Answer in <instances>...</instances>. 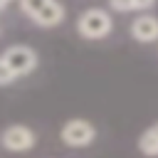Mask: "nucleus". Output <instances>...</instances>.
Returning a JSON list of instances; mask_svg holds the SVG:
<instances>
[{"instance_id":"1","label":"nucleus","mask_w":158,"mask_h":158,"mask_svg":"<svg viewBox=\"0 0 158 158\" xmlns=\"http://www.w3.org/2000/svg\"><path fill=\"white\" fill-rule=\"evenodd\" d=\"M40 57L30 44H12L0 57V86H10L15 79L27 77L37 69Z\"/></svg>"},{"instance_id":"2","label":"nucleus","mask_w":158,"mask_h":158,"mask_svg":"<svg viewBox=\"0 0 158 158\" xmlns=\"http://www.w3.org/2000/svg\"><path fill=\"white\" fill-rule=\"evenodd\" d=\"M111 30H114V20L101 7H89L77 20V32L84 40H104L106 35H111Z\"/></svg>"},{"instance_id":"3","label":"nucleus","mask_w":158,"mask_h":158,"mask_svg":"<svg viewBox=\"0 0 158 158\" xmlns=\"http://www.w3.org/2000/svg\"><path fill=\"white\" fill-rule=\"evenodd\" d=\"M59 138H62V143L69 146V148H86V146L94 143L96 128H94V123L86 121V118H69V121L62 126Z\"/></svg>"},{"instance_id":"4","label":"nucleus","mask_w":158,"mask_h":158,"mask_svg":"<svg viewBox=\"0 0 158 158\" xmlns=\"http://www.w3.org/2000/svg\"><path fill=\"white\" fill-rule=\"evenodd\" d=\"M35 143H37V136L25 123H12L2 131V146L10 153H25V151L35 148Z\"/></svg>"},{"instance_id":"5","label":"nucleus","mask_w":158,"mask_h":158,"mask_svg":"<svg viewBox=\"0 0 158 158\" xmlns=\"http://www.w3.org/2000/svg\"><path fill=\"white\" fill-rule=\"evenodd\" d=\"M131 37L141 44H151L158 40V17L156 15H138L131 22Z\"/></svg>"},{"instance_id":"6","label":"nucleus","mask_w":158,"mask_h":158,"mask_svg":"<svg viewBox=\"0 0 158 158\" xmlns=\"http://www.w3.org/2000/svg\"><path fill=\"white\" fill-rule=\"evenodd\" d=\"M37 27H44V30H49V27H57V25H62L64 22V5L59 2V0H52L35 20H32Z\"/></svg>"},{"instance_id":"7","label":"nucleus","mask_w":158,"mask_h":158,"mask_svg":"<svg viewBox=\"0 0 158 158\" xmlns=\"http://www.w3.org/2000/svg\"><path fill=\"white\" fill-rule=\"evenodd\" d=\"M138 151L146 158H158V123H151L138 136Z\"/></svg>"},{"instance_id":"8","label":"nucleus","mask_w":158,"mask_h":158,"mask_svg":"<svg viewBox=\"0 0 158 158\" xmlns=\"http://www.w3.org/2000/svg\"><path fill=\"white\" fill-rule=\"evenodd\" d=\"M49 2H52V0H20V7H22V12H25L30 20H35Z\"/></svg>"},{"instance_id":"9","label":"nucleus","mask_w":158,"mask_h":158,"mask_svg":"<svg viewBox=\"0 0 158 158\" xmlns=\"http://www.w3.org/2000/svg\"><path fill=\"white\" fill-rule=\"evenodd\" d=\"M109 7L116 12H131L136 10V0H109Z\"/></svg>"},{"instance_id":"10","label":"nucleus","mask_w":158,"mask_h":158,"mask_svg":"<svg viewBox=\"0 0 158 158\" xmlns=\"http://www.w3.org/2000/svg\"><path fill=\"white\" fill-rule=\"evenodd\" d=\"M156 5V0H136V10H151Z\"/></svg>"},{"instance_id":"11","label":"nucleus","mask_w":158,"mask_h":158,"mask_svg":"<svg viewBox=\"0 0 158 158\" xmlns=\"http://www.w3.org/2000/svg\"><path fill=\"white\" fill-rule=\"evenodd\" d=\"M10 2H12V0H0V7H7Z\"/></svg>"}]
</instances>
